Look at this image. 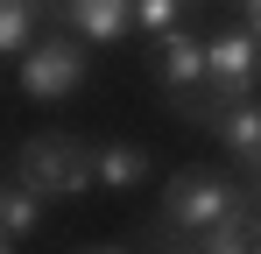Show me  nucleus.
<instances>
[{
  "label": "nucleus",
  "instance_id": "nucleus-1",
  "mask_svg": "<svg viewBox=\"0 0 261 254\" xmlns=\"http://www.w3.org/2000/svg\"><path fill=\"white\" fill-rule=\"evenodd\" d=\"M14 176H21L36 198H78V191L99 184V148L78 141V134H64V127H49V134H29V141H21Z\"/></svg>",
  "mask_w": 261,
  "mask_h": 254
},
{
  "label": "nucleus",
  "instance_id": "nucleus-2",
  "mask_svg": "<svg viewBox=\"0 0 261 254\" xmlns=\"http://www.w3.org/2000/svg\"><path fill=\"white\" fill-rule=\"evenodd\" d=\"M240 198H247V191L226 184L219 169H176L170 191H163V219H170L176 233H205V226H219Z\"/></svg>",
  "mask_w": 261,
  "mask_h": 254
},
{
  "label": "nucleus",
  "instance_id": "nucleus-3",
  "mask_svg": "<svg viewBox=\"0 0 261 254\" xmlns=\"http://www.w3.org/2000/svg\"><path fill=\"white\" fill-rule=\"evenodd\" d=\"M254 78H261V42H254V29H219V36L205 42V92H212V106L254 99Z\"/></svg>",
  "mask_w": 261,
  "mask_h": 254
},
{
  "label": "nucleus",
  "instance_id": "nucleus-4",
  "mask_svg": "<svg viewBox=\"0 0 261 254\" xmlns=\"http://www.w3.org/2000/svg\"><path fill=\"white\" fill-rule=\"evenodd\" d=\"M78 85H85V42L49 36V42H36V49L21 57V92H29L36 106H57V99H71Z\"/></svg>",
  "mask_w": 261,
  "mask_h": 254
},
{
  "label": "nucleus",
  "instance_id": "nucleus-5",
  "mask_svg": "<svg viewBox=\"0 0 261 254\" xmlns=\"http://www.w3.org/2000/svg\"><path fill=\"white\" fill-rule=\"evenodd\" d=\"M226 156H240L247 169H261V99H240V106H219L212 113Z\"/></svg>",
  "mask_w": 261,
  "mask_h": 254
},
{
  "label": "nucleus",
  "instance_id": "nucleus-6",
  "mask_svg": "<svg viewBox=\"0 0 261 254\" xmlns=\"http://www.w3.org/2000/svg\"><path fill=\"white\" fill-rule=\"evenodd\" d=\"M198 254H261V205L240 198L219 226H205V247H198Z\"/></svg>",
  "mask_w": 261,
  "mask_h": 254
},
{
  "label": "nucleus",
  "instance_id": "nucleus-7",
  "mask_svg": "<svg viewBox=\"0 0 261 254\" xmlns=\"http://www.w3.org/2000/svg\"><path fill=\"white\" fill-rule=\"evenodd\" d=\"M64 14H71V29L92 42H120L134 21V0H64Z\"/></svg>",
  "mask_w": 261,
  "mask_h": 254
},
{
  "label": "nucleus",
  "instance_id": "nucleus-8",
  "mask_svg": "<svg viewBox=\"0 0 261 254\" xmlns=\"http://www.w3.org/2000/svg\"><path fill=\"white\" fill-rule=\"evenodd\" d=\"M184 85H205V36L163 29V92H184Z\"/></svg>",
  "mask_w": 261,
  "mask_h": 254
},
{
  "label": "nucleus",
  "instance_id": "nucleus-9",
  "mask_svg": "<svg viewBox=\"0 0 261 254\" xmlns=\"http://www.w3.org/2000/svg\"><path fill=\"white\" fill-rule=\"evenodd\" d=\"M99 184H106V191L148 184V148H141V141H106V148H99Z\"/></svg>",
  "mask_w": 261,
  "mask_h": 254
},
{
  "label": "nucleus",
  "instance_id": "nucleus-10",
  "mask_svg": "<svg viewBox=\"0 0 261 254\" xmlns=\"http://www.w3.org/2000/svg\"><path fill=\"white\" fill-rule=\"evenodd\" d=\"M36 226H43V198H36L29 184H0V233L21 240V233H36Z\"/></svg>",
  "mask_w": 261,
  "mask_h": 254
},
{
  "label": "nucleus",
  "instance_id": "nucleus-11",
  "mask_svg": "<svg viewBox=\"0 0 261 254\" xmlns=\"http://www.w3.org/2000/svg\"><path fill=\"white\" fill-rule=\"evenodd\" d=\"M29 36H36V0H0V57L29 49Z\"/></svg>",
  "mask_w": 261,
  "mask_h": 254
},
{
  "label": "nucleus",
  "instance_id": "nucleus-12",
  "mask_svg": "<svg viewBox=\"0 0 261 254\" xmlns=\"http://www.w3.org/2000/svg\"><path fill=\"white\" fill-rule=\"evenodd\" d=\"M170 106H176V120H212V113H219L205 85H184V92H170Z\"/></svg>",
  "mask_w": 261,
  "mask_h": 254
},
{
  "label": "nucleus",
  "instance_id": "nucleus-13",
  "mask_svg": "<svg viewBox=\"0 0 261 254\" xmlns=\"http://www.w3.org/2000/svg\"><path fill=\"white\" fill-rule=\"evenodd\" d=\"M176 7H184V0H134V21H141L148 36H163V29H176Z\"/></svg>",
  "mask_w": 261,
  "mask_h": 254
},
{
  "label": "nucleus",
  "instance_id": "nucleus-14",
  "mask_svg": "<svg viewBox=\"0 0 261 254\" xmlns=\"http://www.w3.org/2000/svg\"><path fill=\"white\" fill-rule=\"evenodd\" d=\"M240 14H247V29H254V42H261V0H240Z\"/></svg>",
  "mask_w": 261,
  "mask_h": 254
},
{
  "label": "nucleus",
  "instance_id": "nucleus-15",
  "mask_svg": "<svg viewBox=\"0 0 261 254\" xmlns=\"http://www.w3.org/2000/svg\"><path fill=\"white\" fill-rule=\"evenodd\" d=\"M85 254H127V247H85Z\"/></svg>",
  "mask_w": 261,
  "mask_h": 254
},
{
  "label": "nucleus",
  "instance_id": "nucleus-16",
  "mask_svg": "<svg viewBox=\"0 0 261 254\" xmlns=\"http://www.w3.org/2000/svg\"><path fill=\"white\" fill-rule=\"evenodd\" d=\"M0 254H14V240H7V233H0Z\"/></svg>",
  "mask_w": 261,
  "mask_h": 254
},
{
  "label": "nucleus",
  "instance_id": "nucleus-17",
  "mask_svg": "<svg viewBox=\"0 0 261 254\" xmlns=\"http://www.w3.org/2000/svg\"><path fill=\"white\" fill-rule=\"evenodd\" d=\"M254 176H261V169H254Z\"/></svg>",
  "mask_w": 261,
  "mask_h": 254
}]
</instances>
